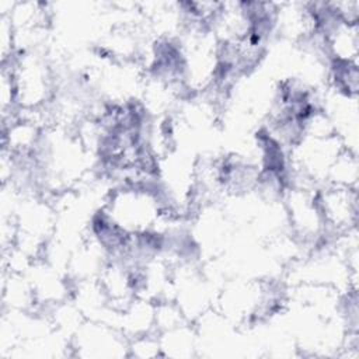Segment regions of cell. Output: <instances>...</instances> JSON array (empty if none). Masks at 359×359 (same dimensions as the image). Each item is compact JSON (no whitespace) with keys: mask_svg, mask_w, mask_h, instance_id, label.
Here are the masks:
<instances>
[{"mask_svg":"<svg viewBox=\"0 0 359 359\" xmlns=\"http://www.w3.org/2000/svg\"><path fill=\"white\" fill-rule=\"evenodd\" d=\"M317 201L325 224V231L331 230L341 236L356 229V188L324 185L317 191Z\"/></svg>","mask_w":359,"mask_h":359,"instance_id":"cell-1","label":"cell"}]
</instances>
